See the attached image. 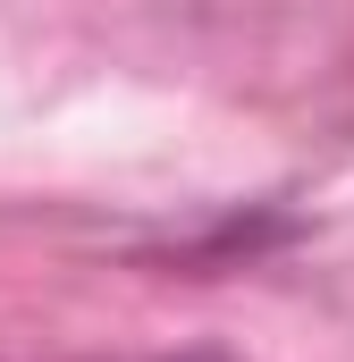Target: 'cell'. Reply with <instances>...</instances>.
Wrapping results in <instances>:
<instances>
[{"label": "cell", "mask_w": 354, "mask_h": 362, "mask_svg": "<svg viewBox=\"0 0 354 362\" xmlns=\"http://www.w3.org/2000/svg\"><path fill=\"white\" fill-rule=\"evenodd\" d=\"M144 362H228V354H211V346H185V354H144Z\"/></svg>", "instance_id": "cell-1"}]
</instances>
